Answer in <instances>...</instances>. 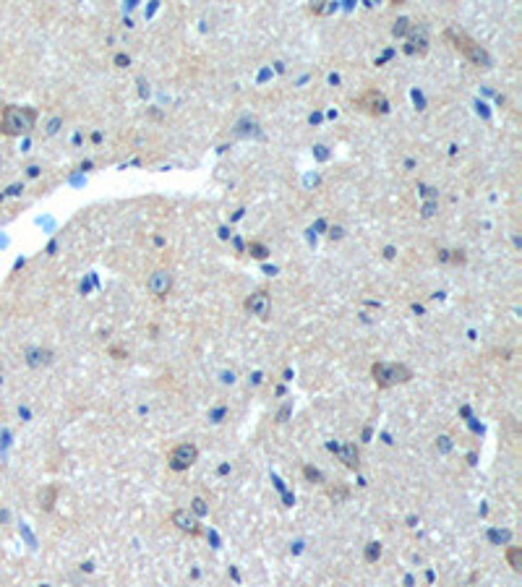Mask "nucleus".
<instances>
[{
    "mask_svg": "<svg viewBox=\"0 0 522 587\" xmlns=\"http://www.w3.org/2000/svg\"><path fill=\"white\" fill-rule=\"evenodd\" d=\"M37 126V110L29 105H6L0 115V133L3 136H24Z\"/></svg>",
    "mask_w": 522,
    "mask_h": 587,
    "instance_id": "f257e3e1",
    "label": "nucleus"
},
{
    "mask_svg": "<svg viewBox=\"0 0 522 587\" xmlns=\"http://www.w3.org/2000/svg\"><path fill=\"white\" fill-rule=\"evenodd\" d=\"M444 40L452 42V48L457 50V53H462L473 65H478V68H491L489 50L483 48L481 42H475L467 32L455 29V26H447V29H444Z\"/></svg>",
    "mask_w": 522,
    "mask_h": 587,
    "instance_id": "f03ea898",
    "label": "nucleus"
},
{
    "mask_svg": "<svg viewBox=\"0 0 522 587\" xmlns=\"http://www.w3.org/2000/svg\"><path fill=\"white\" fill-rule=\"evenodd\" d=\"M371 376H374L376 386L389 389V386L397 384H408L413 378V368L405 366V363H374L371 366Z\"/></svg>",
    "mask_w": 522,
    "mask_h": 587,
    "instance_id": "7ed1b4c3",
    "label": "nucleus"
},
{
    "mask_svg": "<svg viewBox=\"0 0 522 587\" xmlns=\"http://www.w3.org/2000/svg\"><path fill=\"white\" fill-rule=\"evenodd\" d=\"M355 105L361 107L363 113H369V115H386L389 113V99H386L379 89H366L361 97H358V102Z\"/></svg>",
    "mask_w": 522,
    "mask_h": 587,
    "instance_id": "20e7f679",
    "label": "nucleus"
},
{
    "mask_svg": "<svg viewBox=\"0 0 522 587\" xmlns=\"http://www.w3.org/2000/svg\"><path fill=\"white\" fill-rule=\"evenodd\" d=\"M196 459H199V449H196L193 444H178L175 449L170 451L168 465H170V470H175V473H183V470H188V467H191Z\"/></svg>",
    "mask_w": 522,
    "mask_h": 587,
    "instance_id": "39448f33",
    "label": "nucleus"
},
{
    "mask_svg": "<svg viewBox=\"0 0 522 587\" xmlns=\"http://www.w3.org/2000/svg\"><path fill=\"white\" fill-rule=\"evenodd\" d=\"M405 53L408 55H426L428 53V29L426 24H413L405 37Z\"/></svg>",
    "mask_w": 522,
    "mask_h": 587,
    "instance_id": "423d86ee",
    "label": "nucleus"
},
{
    "mask_svg": "<svg viewBox=\"0 0 522 587\" xmlns=\"http://www.w3.org/2000/svg\"><path fill=\"white\" fill-rule=\"evenodd\" d=\"M146 287H149V292H152L154 298H168V292L173 290V274H170L168 269H157V272H152Z\"/></svg>",
    "mask_w": 522,
    "mask_h": 587,
    "instance_id": "0eeeda50",
    "label": "nucleus"
},
{
    "mask_svg": "<svg viewBox=\"0 0 522 587\" xmlns=\"http://www.w3.org/2000/svg\"><path fill=\"white\" fill-rule=\"evenodd\" d=\"M170 522L175 525L180 532H188V535H201V522L196 520L193 512H188V509H175L173 517H170Z\"/></svg>",
    "mask_w": 522,
    "mask_h": 587,
    "instance_id": "6e6552de",
    "label": "nucleus"
},
{
    "mask_svg": "<svg viewBox=\"0 0 522 587\" xmlns=\"http://www.w3.org/2000/svg\"><path fill=\"white\" fill-rule=\"evenodd\" d=\"M246 308H249L256 319H266L269 311H272V303H269V295H266L264 290H259V292H254V295L246 300Z\"/></svg>",
    "mask_w": 522,
    "mask_h": 587,
    "instance_id": "1a4fd4ad",
    "label": "nucleus"
},
{
    "mask_svg": "<svg viewBox=\"0 0 522 587\" xmlns=\"http://www.w3.org/2000/svg\"><path fill=\"white\" fill-rule=\"evenodd\" d=\"M339 459H342L347 467H358V449H355V444H345V446L339 449Z\"/></svg>",
    "mask_w": 522,
    "mask_h": 587,
    "instance_id": "9d476101",
    "label": "nucleus"
},
{
    "mask_svg": "<svg viewBox=\"0 0 522 587\" xmlns=\"http://www.w3.org/2000/svg\"><path fill=\"white\" fill-rule=\"evenodd\" d=\"M55 496H58L55 485H48V488H42V491H40V507H45L50 512V509H53V504H55Z\"/></svg>",
    "mask_w": 522,
    "mask_h": 587,
    "instance_id": "9b49d317",
    "label": "nucleus"
},
{
    "mask_svg": "<svg viewBox=\"0 0 522 587\" xmlns=\"http://www.w3.org/2000/svg\"><path fill=\"white\" fill-rule=\"evenodd\" d=\"M410 18H397L394 21V26H392V34L394 37H408V32H410Z\"/></svg>",
    "mask_w": 522,
    "mask_h": 587,
    "instance_id": "f8f14e48",
    "label": "nucleus"
},
{
    "mask_svg": "<svg viewBox=\"0 0 522 587\" xmlns=\"http://www.w3.org/2000/svg\"><path fill=\"white\" fill-rule=\"evenodd\" d=\"M506 559H509V564H512V569H514V571H520V569H522V554H520V548H509V551H506Z\"/></svg>",
    "mask_w": 522,
    "mask_h": 587,
    "instance_id": "ddd939ff",
    "label": "nucleus"
},
{
    "mask_svg": "<svg viewBox=\"0 0 522 587\" xmlns=\"http://www.w3.org/2000/svg\"><path fill=\"white\" fill-rule=\"evenodd\" d=\"M249 253L254 258H266L269 256V248H266L264 243H249Z\"/></svg>",
    "mask_w": 522,
    "mask_h": 587,
    "instance_id": "4468645a",
    "label": "nucleus"
},
{
    "mask_svg": "<svg viewBox=\"0 0 522 587\" xmlns=\"http://www.w3.org/2000/svg\"><path fill=\"white\" fill-rule=\"evenodd\" d=\"M379 554H381V546H379V543H369V551H366V561H374V559H379Z\"/></svg>",
    "mask_w": 522,
    "mask_h": 587,
    "instance_id": "2eb2a0df",
    "label": "nucleus"
},
{
    "mask_svg": "<svg viewBox=\"0 0 522 587\" xmlns=\"http://www.w3.org/2000/svg\"><path fill=\"white\" fill-rule=\"evenodd\" d=\"M193 515H207V507L201 499H193Z\"/></svg>",
    "mask_w": 522,
    "mask_h": 587,
    "instance_id": "dca6fc26",
    "label": "nucleus"
},
{
    "mask_svg": "<svg viewBox=\"0 0 522 587\" xmlns=\"http://www.w3.org/2000/svg\"><path fill=\"white\" fill-rule=\"evenodd\" d=\"M115 63H118V65H129V55H118V57H115Z\"/></svg>",
    "mask_w": 522,
    "mask_h": 587,
    "instance_id": "f3484780",
    "label": "nucleus"
},
{
    "mask_svg": "<svg viewBox=\"0 0 522 587\" xmlns=\"http://www.w3.org/2000/svg\"><path fill=\"white\" fill-rule=\"evenodd\" d=\"M58 126H60V121H58V118H55V121L50 123V128H48V133H55V131H58Z\"/></svg>",
    "mask_w": 522,
    "mask_h": 587,
    "instance_id": "a211bd4d",
    "label": "nucleus"
},
{
    "mask_svg": "<svg viewBox=\"0 0 522 587\" xmlns=\"http://www.w3.org/2000/svg\"><path fill=\"white\" fill-rule=\"evenodd\" d=\"M330 238H342V230H339V227H337V230H332Z\"/></svg>",
    "mask_w": 522,
    "mask_h": 587,
    "instance_id": "6ab92c4d",
    "label": "nucleus"
},
{
    "mask_svg": "<svg viewBox=\"0 0 522 587\" xmlns=\"http://www.w3.org/2000/svg\"><path fill=\"white\" fill-rule=\"evenodd\" d=\"M0 165H3V157H0Z\"/></svg>",
    "mask_w": 522,
    "mask_h": 587,
    "instance_id": "aec40b11",
    "label": "nucleus"
}]
</instances>
